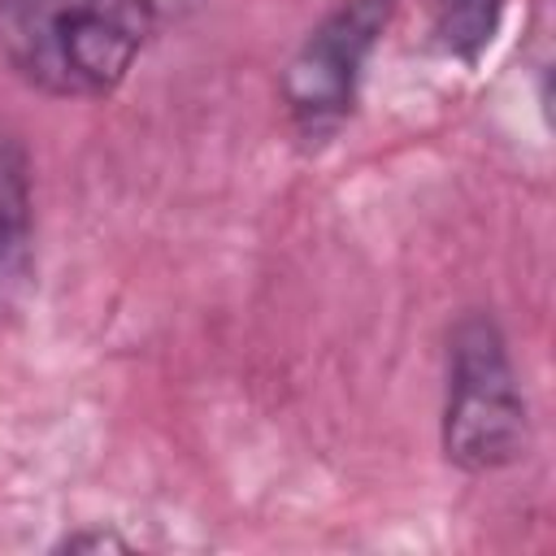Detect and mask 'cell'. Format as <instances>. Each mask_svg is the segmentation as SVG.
Masks as SVG:
<instances>
[{"mask_svg":"<svg viewBox=\"0 0 556 556\" xmlns=\"http://www.w3.org/2000/svg\"><path fill=\"white\" fill-rule=\"evenodd\" d=\"M156 13L148 0H0L9 65L48 96H109L143 52Z\"/></svg>","mask_w":556,"mask_h":556,"instance_id":"obj_1","label":"cell"},{"mask_svg":"<svg viewBox=\"0 0 556 556\" xmlns=\"http://www.w3.org/2000/svg\"><path fill=\"white\" fill-rule=\"evenodd\" d=\"M530 417L504 330L491 313H465L447 339L443 456L465 473H495L526 456Z\"/></svg>","mask_w":556,"mask_h":556,"instance_id":"obj_2","label":"cell"},{"mask_svg":"<svg viewBox=\"0 0 556 556\" xmlns=\"http://www.w3.org/2000/svg\"><path fill=\"white\" fill-rule=\"evenodd\" d=\"M395 0H343L334 4L291 52L282 70V104L304 143H321L352 113L361 74L382 30L391 26Z\"/></svg>","mask_w":556,"mask_h":556,"instance_id":"obj_3","label":"cell"},{"mask_svg":"<svg viewBox=\"0 0 556 556\" xmlns=\"http://www.w3.org/2000/svg\"><path fill=\"white\" fill-rule=\"evenodd\" d=\"M35 265V213H30V169L13 135L0 130V317H9Z\"/></svg>","mask_w":556,"mask_h":556,"instance_id":"obj_4","label":"cell"},{"mask_svg":"<svg viewBox=\"0 0 556 556\" xmlns=\"http://www.w3.org/2000/svg\"><path fill=\"white\" fill-rule=\"evenodd\" d=\"M500 17H504V0H439L434 4V43L452 61L473 65L491 48Z\"/></svg>","mask_w":556,"mask_h":556,"instance_id":"obj_5","label":"cell"},{"mask_svg":"<svg viewBox=\"0 0 556 556\" xmlns=\"http://www.w3.org/2000/svg\"><path fill=\"white\" fill-rule=\"evenodd\" d=\"M61 547L65 552H100V547H126V543L113 539V534H70Z\"/></svg>","mask_w":556,"mask_h":556,"instance_id":"obj_6","label":"cell"},{"mask_svg":"<svg viewBox=\"0 0 556 556\" xmlns=\"http://www.w3.org/2000/svg\"><path fill=\"white\" fill-rule=\"evenodd\" d=\"M148 4H152L156 22H161V17H178V13H182V9H191L195 0H148Z\"/></svg>","mask_w":556,"mask_h":556,"instance_id":"obj_7","label":"cell"}]
</instances>
